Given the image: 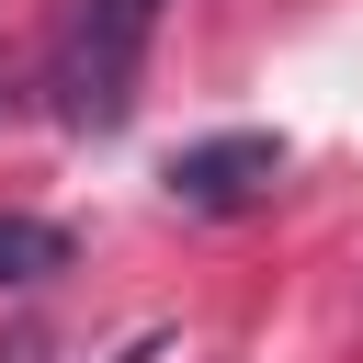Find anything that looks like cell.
I'll use <instances>...</instances> for the list:
<instances>
[{
  "label": "cell",
  "mask_w": 363,
  "mask_h": 363,
  "mask_svg": "<svg viewBox=\"0 0 363 363\" xmlns=\"http://www.w3.org/2000/svg\"><path fill=\"white\" fill-rule=\"evenodd\" d=\"M45 272H68V227L0 204V295H23V284H45Z\"/></svg>",
  "instance_id": "3"
},
{
  "label": "cell",
  "mask_w": 363,
  "mask_h": 363,
  "mask_svg": "<svg viewBox=\"0 0 363 363\" xmlns=\"http://www.w3.org/2000/svg\"><path fill=\"white\" fill-rule=\"evenodd\" d=\"M272 182H284V136L272 125H227V136H193L170 159V204L182 216H250Z\"/></svg>",
  "instance_id": "2"
},
{
  "label": "cell",
  "mask_w": 363,
  "mask_h": 363,
  "mask_svg": "<svg viewBox=\"0 0 363 363\" xmlns=\"http://www.w3.org/2000/svg\"><path fill=\"white\" fill-rule=\"evenodd\" d=\"M159 11L170 0H79L68 11V45H57V125L79 136H113L136 113V79H147V45H159Z\"/></svg>",
  "instance_id": "1"
},
{
  "label": "cell",
  "mask_w": 363,
  "mask_h": 363,
  "mask_svg": "<svg viewBox=\"0 0 363 363\" xmlns=\"http://www.w3.org/2000/svg\"><path fill=\"white\" fill-rule=\"evenodd\" d=\"M0 363H45V340H34V329H11V340H0Z\"/></svg>",
  "instance_id": "4"
}]
</instances>
